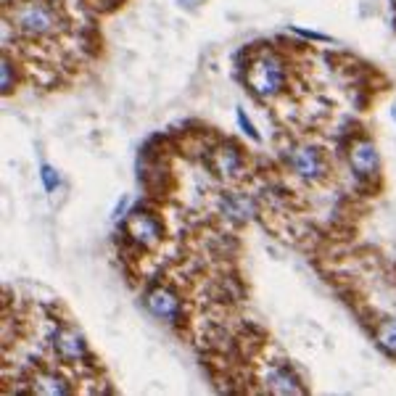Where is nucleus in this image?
<instances>
[{
  "instance_id": "nucleus-1",
  "label": "nucleus",
  "mask_w": 396,
  "mask_h": 396,
  "mask_svg": "<svg viewBox=\"0 0 396 396\" xmlns=\"http://www.w3.org/2000/svg\"><path fill=\"white\" fill-rule=\"evenodd\" d=\"M9 26L24 40H51L64 29V19L53 3L19 0L9 6Z\"/></svg>"
},
{
  "instance_id": "nucleus-2",
  "label": "nucleus",
  "mask_w": 396,
  "mask_h": 396,
  "mask_svg": "<svg viewBox=\"0 0 396 396\" xmlns=\"http://www.w3.org/2000/svg\"><path fill=\"white\" fill-rule=\"evenodd\" d=\"M246 85L251 95H257L259 101H272L283 93L288 85V69L283 59L272 51H262L254 56L246 71Z\"/></svg>"
},
{
  "instance_id": "nucleus-3",
  "label": "nucleus",
  "mask_w": 396,
  "mask_h": 396,
  "mask_svg": "<svg viewBox=\"0 0 396 396\" xmlns=\"http://www.w3.org/2000/svg\"><path fill=\"white\" fill-rule=\"evenodd\" d=\"M285 162L291 167V172L296 177H302L304 182H320L327 177V159L317 146H293L285 154Z\"/></svg>"
},
{
  "instance_id": "nucleus-4",
  "label": "nucleus",
  "mask_w": 396,
  "mask_h": 396,
  "mask_svg": "<svg viewBox=\"0 0 396 396\" xmlns=\"http://www.w3.org/2000/svg\"><path fill=\"white\" fill-rule=\"evenodd\" d=\"M53 352L61 362L66 365H82L90 357V346H87L85 333L74 325H59L51 333Z\"/></svg>"
},
{
  "instance_id": "nucleus-5",
  "label": "nucleus",
  "mask_w": 396,
  "mask_h": 396,
  "mask_svg": "<svg viewBox=\"0 0 396 396\" xmlns=\"http://www.w3.org/2000/svg\"><path fill=\"white\" fill-rule=\"evenodd\" d=\"M346 162L360 182L375 180L380 174V154L370 138H357L346 151Z\"/></svg>"
},
{
  "instance_id": "nucleus-6",
  "label": "nucleus",
  "mask_w": 396,
  "mask_h": 396,
  "mask_svg": "<svg viewBox=\"0 0 396 396\" xmlns=\"http://www.w3.org/2000/svg\"><path fill=\"white\" fill-rule=\"evenodd\" d=\"M146 310L156 320H162L167 325H177L182 320V299L180 293L169 288V285H154L146 291Z\"/></svg>"
},
{
  "instance_id": "nucleus-7",
  "label": "nucleus",
  "mask_w": 396,
  "mask_h": 396,
  "mask_svg": "<svg viewBox=\"0 0 396 396\" xmlns=\"http://www.w3.org/2000/svg\"><path fill=\"white\" fill-rule=\"evenodd\" d=\"M124 230H127L129 241L138 243L140 249L151 251L164 241L162 219H159L156 214H151V212H135V214H129Z\"/></svg>"
},
{
  "instance_id": "nucleus-8",
  "label": "nucleus",
  "mask_w": 396,
  "mask_h": 396,
  "mask_svg": "<svg viewBox=\"0 0 396 396\" xmlns=\"http://www.w3.org/2000/svg\"><path fill=\"white\" fill-rule=\"evenodd\" d=\"M212 169L219 180L224 182H233L241 180L246 174V156H243V148L238 143H219L212 154Z\"/></svg>"
},
{
  "instance_id": "nucleus-9",
  "label": "nucleus",
  "mask_w": 396,
  "mask_h": 396,
  "mask_svg": "<svg viewBox=\"0 0 396 396\" xmlns=\"http://www.w3.org/2000/svg\"><path fill=\"white\" fill-rule=\"evenodd\" d=\"M264 388H267L269 394H277V396H302L304 394V386L299 375L283 365V362H275V365H269L267 370H264V378H262Z\"/></svg>"
},
{
  "instance_id": "nucleus-10",
  "label": "nucleus",
  "mask_w": 396,
  "mask_h": 396,
  "mask_svg": "<svg viewBox=\"0 0 396 396\" xmlns=\"http://www.w3.org/2000/svg\"><path fill=\"white\" fill-rule=\"evenodd\" d=\"M219 214L233 224H243L257 217V201L246 193H224L219 198Z\"/></svg>"
},
{
  "instance_id": "nucleus-11",
  "label": "nucleus",
  "mask_w": 396,
  "mask_h": 396,
  "mask_svg": "<svg viewBox=\"0 0 396 396\" xmlns=\"http://www.w3.org/2000/svg\"><path fill=\"white\" fill-rule=\"evenodd\" d=\"M29 388H32V394H37V396H69L71 391H74L69 378H64V375L56 370L35 372L32 380H29Z\"/></svg>"
},
{
  "instance_id": "nucleus-12",
  "label": "nucleus",
  "mask_w": 396,
  "mask_h": 396,
  "mask_svg": "<svg viewBox=\"0 0 396 396\" xmlns=\"http://www.w3.org/2000/svg\"><path fill=\"white\" fill-rule=\"evenodd\" d=\"M375 344L388 354V357H396V317L383 320L375 330Z\"/></svg>"
},
{
  "instance_id": "nucleus-13",
  "label": "nucleus",
  "mask_w": 396,
  "mask_h": 396,
  "mask_svg": "<svg viewBox=\"0 0 396 396\" xmlns=\"http://www.w3.org/2000/svg\"><path fill=\"white\" fill-rule=\"evenodd\" d=\"M40 182H43L45 193H56V188L61 185V174L56 172V167L43 164V167H40Z\"/></svg>"
},
{
  "instance_id": "nucleus-14",
  "label": "nucleus",
  "mask_w": 396,
  "mask_h": 396,
  "mask_svg": "<svg viewBox=\"0 0 396 396\" xmlns=\"http://www.w3.org/2000/svg\"><path fill=\"white\" fill-rule=\"evenodd\" d=\"M0 71H3V82H0V87H3V95H11V93H14V64H11L9 56L3 59V66H0Z\"/></svg>"
},
{
  "instance_id": "nucleus-15",
  "label": "nucleus",
  "mask_w": 396,
  "mask_h": 396,
  "mask_svg": "<svg viewBox=\"0 0 396 396\" xmlns=\"http://www.w3.org/2000/svg\"><path fill=\"white\" fill-rule=\"evenodd\" d=\"M235 122H238V127L243 129V135H249L251 140H257L259 143V132H257V127L251 124V119L246 117V112L243 109H235Z\"/></svg>"
},
{
  "instance_id": "nucleus-16",
  "label": "nucleus",
  "mask_w": 396,
  "mask_h": 396,
  "mask_svg": "<svg viewBox=\"0 0 396 396\" xmlns=\"http://www.w3.org/2000/svg\"><path fill=\"white\" fill-rule=\"evenodd\" d=\"M293 35H302L307 37V40H317V43H330L333 37L330 35H322V32H315V29H302V26H291Z\"/></svg>"
},
{
  "instance_id": "nucleus-17",
  "label": "nucleus",
  "mask_w": 396,
  "mask_h": 396,
  "mask_svg": "<svg viewBox=\"0 0 396 396\" xmlns=\"http://www.w3.org/2000/svg\"><path fill=\"white\" fill-rule=\"evenodd\" d=\"M391 117H394V122H396V109H391Z\"/></svg>"
}]
</instances>
